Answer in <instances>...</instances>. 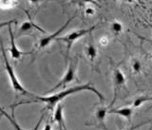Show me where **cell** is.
<instances>
[{"mask_svg": "<svg viewBox=\"0 0 152 130\" xmlns=\"http://www.w3.org/2000/svg\"><path fill=\"white\" fill-rule=\"evenodd\" d=\"M81 91H91V92H93L100 100H101V102H104V101L103 94L100 92L99 90H97L96 88H95L90 83H87V84H84V85L72 86V88H65L63 90L59 91V92L52 93V94L48 95V96H35V95H32V97H34V100L28 101V102H24V103H38V102H41V103L46 104L47 109H53L57 104H60L62 101H64L66 97H69V96L72 95L74 93L81 92Z\"/></svg>", "mask_w": 152, "mask_h": 130, "instance_id": "obj_1", "label": "cell"}, {"mask_svg": "<svg viewBox=\"0 0 152 130\" xmlns=\"http://www.w3.org/2000/svg\"><path fill=\"white\" fill-rule=\"evenodd\" d=\"M0 47H1V52H2V55H3L5 67H6L7 73H8V76H9V78H10V81H11V84H12V86L13 90L15 91V92L23 94V95L32 96V94L28 92V91L22 85V84L20 83V81H19V79L17 78V76L15 74V71H14L13 67L12 66L11 63H10V61L8 59V56L6 54V50H5L4 47H3V43H2L1 39H0Z\"/></svg>", "mask_w": 152, "mask_h": 130, "instance_id": "obj_2", "label": "cell"}, {"mask_svg": "<svg viewBox=\"0 0 152 130\" xmlns=\"http://www.w3.org/2000/svg\"><path fill=\"white\" fill-rule=\"evenodd\" d=\"M96 27L97 25H94L91 28H79V30L71 31L70 33H69V34H66L65 36H58L55 39V41H61L65 43L66 46V52H68V54H69L71 47L74 44V42L78 41L80 38L84 37L85 35H88L89 33H91Z\"/></svg>", "mask_w": 152, "mask_h": 130, "instance_id": "obj_3", "label": "cell"}, {"mask_svg": "<svg viewBox=\"0 0 152 130\" xmlns=\"http://www.w3.org/2000/svg\"><path fill=\"white\" fill-rule=\"evenodd\" d=\"M76 72H77V59L76 60L70 59L69 66H68V69H66V71L65 72L63 78L59 81L58 84L55 85L50 90L48 91L47 93H51L57 89L66 88V86L69 84L72 83L73 81L77 79V77H76Z\"/></svg>", "mask_w": 152, "mask_h": 130, "instance_id": "obj_4", "label": "cell"}, {"mask_svg": "<svg viewBox=\"0 0 152 130\" xmlns=\"http://www.w3.org/2000/svg\"><path fill=\"white\" fill-rule=\"evenodd\" d=\"M108 109L107 107H104L103 104L97 105L95 107L93 114H92V118L90 119V123H86L87 126H94L98 128H102V129H107V124H106V117Z\"/></svg>", "mask_w": 152, "mask_h": 130, "instance_id": "obj_5", "label": "cell"}, {"mask_svg": "<svg viewBox=\"0 0 152 130\" xmlns=\"http://www.w3.org/2000/svg\"><path fill=\"white\" fill-rule=\"evenodd\" d=\"M74 17H75V15L71 16L69 19H68L64 25L62 26L60 28H58V30H57L54 33H51V34H50V35H46L44 37H42L41 39H40V41H39V44H38V47H39V50L45 49V47H47L50 44L51 41L55 40L58 36H61V33L69 27V25L71 23V21H72L73 19H74Z\"/></svg>", "mask_w": 152, "mask_h": 130, "instance_id": "obj_6", "label": "cell"}, {"mask_svg": "<svg viewBox=\"0 0 152 130\" xmlns=\"http://www.w3.org/2000/svg\"><path fill=\"white\" fill-rule=\"evenodd\" d=\"M126 85V76L124 74V72L119 69V67H115L113 69V86H114V99L112 101V103H114V101L116 100L117 94L122 88H124Z\"/></svg>", "mask_w": 152, "mask_h": 130, "instance_id": "obj_7", "label": "cell"}, {"mask_svg": "<svg viewBox=\"0 0 152 130\" xmlns=\"http://www.w3.org/2000/svg\"><path fill=\"white\" fill-rule=\"evenodd\" d=\"M8 30H9V34H10V39H11V47H10V53H11L12 58L14 60H20L22 58V56L30 54L31 52H24L21 51L18 49V47L15 44V38H14L13 32L12 30V25L8 26Z\"/></svg>", "mask_w": 152, "mask_h": 130, "instance_id": "obj_8", "label": "cell"}, {"mask_svg": "<svg viewBox=\"0 0 152 130\" xmlns=\"http://www.w3.org/2000/svg\"><path fill=\"white\" fill-rule=\"evenodd\" d=\"M0 113H1L3 116H5L6 117L9 121H10V123H12V126H13V128L15 129V130H24L21 126H20V124H19L17 122H16V120H15V118H14V114L12 113V115L11 116V115H9L8 113H7V111L5 110L4 108H2L1 107H0ZM44 117H45V114H42L41 115V117H40V119H39V121H38V123H36V126H35V127L33 128V130H38V128H39V126H40V124H41V123H42V121H43V119H44Z\"/></svg>", "mask_w": 152, "mask_h": 130, "instance_id": "obj_9", "label": "cell"}, {"mask_svg": "<svg viewBox=\"0 0 152 130\" xmlns=\"http://www.w3.org/2000/svg\"><path fill=\"white\" fill-rule=\"evenodd\" d=\"M108 114H115L124 119H126L128 123H131L132 115H133V108L131 107H125L121 108H113L107 111Z\"/></svg>", "mask_w": 152, "mask_h": 130, "instance_id": "obj_10", "label": "cell"}, {"mask_svg": "<svg viewBox=\"0 0 152 130\" xmlns=\"http://www.w3.org/2000/svg\"><path fill=\"white\" fill-rule=\"evenodd\" d=\"M64 105L61 103L55 107L54 114H53V122L56 123L59 126V130H64L66 128L65 120H64V112H63Z\"/></svg>", "mask_w": 152, "mask_h": 130, "instance_id": "obj_11", "label": "cell"}, {"mask_svg": "<svg viewBox=\"0 0 152 130\" xmlns=\"http://www.w3.org/2000/svg\"><path fill=\"white\" fill-rule=\"evenodd\" d=\"M85 52H86V56L88 57V59L93 63L95 61V59L97 58V55H98V50H97V47L93 44V41L92 39L90 40V42L85 47Z\"/></svg>", "mask_w": 152, "mask_h": 130, "instance_id": "obj_12", "label": "cell"}, {"mask_svg": "<svg viewBox=\"0 0 152 130\" xmlns=\"http://www.w3.org/2000/svg\"><path fill=\"white\" fill-rule=\"evenodd\" d=\"M32 28H35V30H38L39 31H41L42 33H46V31L43 30V28H41L38 25H36V24L34 22H32L31 19L28 21H25L22 25L20 26V28H19V31H18V34H21V33H24V32H27L28 31H31Z\"/></svg>", "mask_w": 152, "mask_h": 130, "instance_id": "obj_13", "label": "cell"}, {"mask_svg": "<svg viewBox=\"0 0 152 130\" xmlns=\"http://www.w3.org/2000/svg\"><path fill=\"white\" fill-rule=\"evenodd\" d=\"M151 100H152V98L150 97V96H139V97H137V98H135L134 100H133L131 107L133 109L138 108V107H142L144 104H145L147 102H150Z\"/></svg>", "mask_w": 152, "mask_h": 130, "instance_id": "obj_14", "label": "cell"}, {"mask_svg": "<svg viewBox=\"0 0 152 130\" xmlns=\"http://www.w3.org/2000/svg\"><path fill=\"white\" fill-rule=\"evenodd\" d=\"M142 66L141 61L139 59H133L131 62V70L133 73H135V74L140 73L142 71Z\"/></svg>", "mask_w": 152, "mask_h": 130, "instance_id": "obj_15", "label": "cell"}, {"mask_svg": "<svg viewBox=\"0 0 152 130\" xmlns=\"http://www.w3.org/2000/svg\"><path fill=\"white\" fill-rule=\"evenodd\" d=\"M123 24L119 21H113L110 25V30L113 33H115V34H120V33L123 31Z\"/></svg>", "mask_w": 152, "mask_h": 130, "instance_id": "obj_16", "label": "cell"}, {"mask_svg": "<svg viewBox=\"0 0 152 130\" xmlns=\"http://www.w3.org/2000/svg\"><path fill=\"white\" fill-rule=\"evenodd\" d=\"M13 23H16V21L14 20V19H12V20H8V21H3V22H0V30H1L2 28H5V27H8L9 25H12Z\"/></svg>", "mask_w": 152, "mask_h": 130, "instance_id": "obj_17", "label": "cell"}, {"mask_svg": "<svg viewBox=\"0 0 152 130\" xmlns=\"http://www.w3.org/2000/svg\"><path fill=\"white\" fill-rule=\"evenodd\" d=\"M86 14L87 15H93V14L95 13V11H94V9L91 8V7H88L87 9H86V11H85Z\"/></svg>", "mask_w": 152, "mask_h": 130, "instance_id": "obj_18", "label": "cell"}, {"mask_svg": "<svg viewBox=\"0 0 152 130\" xmlns=\"http://www.w3.org/2000/svg\"><path fill=\"white\" fill-rule=\"evenodd\" d=\"M107 43H108V39L107 37H102L101 39H100V44H101L102 46L107 45Z\"/></svg>", "mask_w": 152, "mask_h": 130, "instance_id": "obj_19", "label": "cell"}, {"mask_svg": "<svg viewBox=\"0 0 152 130\" xmlns=\"http://www.w3.org/2000/svg\"><path fill=\"white\" fill-rule=\"evenodd\" d=\"M43 130H52V126H51V124L50 123H48L46 126H45V127H44V129Z\"/></svg>", "mask_w": 152, "mask_h": 130, "instance_id": "obj_20", "label": "cell"}, {"mask_svg": "<svg viewBox=\"0 0 152 130\" xmlns=\"http://www.w3.org/2000/svg\"><path fill=\"white\" fill-rule=\"evenodd\" d=\"M30 2H31L32 4H37V3H39L40 0H28Z\"/></svg>", "mask_w": 152, "mask_h": 130, "instance_id": "obj_21", "label": "cell"}, {"mask_svg": "<svg viewBox=\"0 0 152 130\" xmlns=\"http://www.w3.org/2000/svg\"><path fill=\"white\" fill-rule=\"evenodd\" d=\"M83 1L86 2V3H91V4L95 3V2H94V0H83Z\"/></svg>", "mask_w": 152, "mask_h": 130, "instance_id": "obj_22", "label": "cell"}, {"mask_svg": "<svg viewBox=\"0 0 152 130\" xmlns=\"http://www.w3.org/2000/svg\"><path fill=\"white\" fill-rule=\"evenodd\" d=\"M2 116H3V115H2L1 113H0V121H1V118H2Z\"/></svg>", "mask_w": 152, "mask_h": 130, "instance_id": "obj_23", "label": "cell"}, {"mask_svg": "<svg viewBox=\"0 0 152 130\" xmlns=\"http://www.w3.org/2000/svg\"><path fill=\"white\" fill-rule=\"evenodd\" d=\"M135 128H136V127H134V128H131V129H130V130H134V129H135Z\"/></svg>", "mask_w": 152, "mask_h": 130, "instance_id": "obj_24", "label": "cell"}, {"mask_svg": "<svg viewBox=\"0 0 152 130\" xmlns=\"http://www.w3.org/2000/svg\"><path fill=\"white\" fill-rule=\"evenodd\" d=\"M64 130H68V129H66V128H65V129H64Z\"/></svg>", "mask_w": 152, "mask_h": 130, "instance_id": "obj_25", "label": "cell"}]
</instances>
